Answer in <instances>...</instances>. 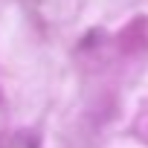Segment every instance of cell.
<instances>
[{
	"label": "cell",
	"mask_w": 148,
	"mask_h": 148,
	"mask_svg": "<svg viewBox=\"0 0 148 148\" xmlns=\"http://www.w3.org/2000/svg\"><path fill=\"white\" fill-rule=\"evenodd\" d=\"M145 35H148V18L145 15H136L122 32H119V49L122 52H139L145 47Z\"/></svg>",
	"instance_id": "cell-1"
}]
</instances>
